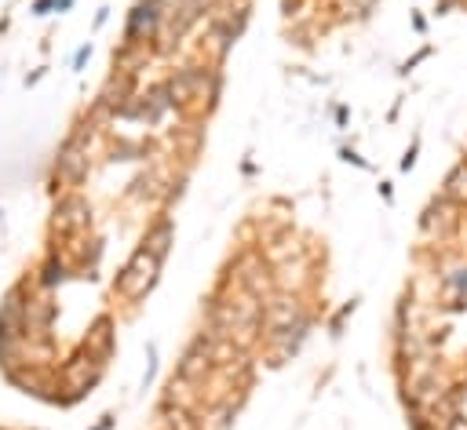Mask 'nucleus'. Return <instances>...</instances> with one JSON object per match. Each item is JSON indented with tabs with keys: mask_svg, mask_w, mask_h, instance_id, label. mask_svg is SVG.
I'll return each mask as SVG.
<instances>
[{
	"mask_svg": "<svg viewBox=\"0 0 467 430\" xmlns=\"http://www.w3.org/2000/svg\"><path fill=\"white\" fill-rule=\"evenodd\" d=\"M99 135V124L88 117V124L77 121L66 139L59 142L55 149V161H51V176L59 183V193L62 190H80L92 176V139Z\"/></svg>",
	"mask_w": 467,
	"mask_h": 430,
	"instance_id": "f257e3e1",
	"label": "nucleus"
},
{
	"mask_svg": "<svg viewBox=\"0 0 467 430\" xmlns=\"http://www.w3.org/2000/svg\"><path fill=\"white\" fill-rule=\"evenodd\" d=\"M59 317V303L51 292L33 288L26 299V339H51V325Z\"/></svg>",
	"mask_w": 467,
	"mask_h": 430,
	"instance_id": "4468645a",
	"label": "nucleus"
},
{
	"mask_svg": "<svg viewBox=\"0 0 467 430\" xmlns=\"http://www.w3.org/2000/svg\"><path fill=\"white\" fill-rule=\"evenodd\" d=\"M339 161H344V164H351V168H358V171H372V164H369L362 154H358L354 146H339Z\"/></svg>",
	"mask_w": 467,
	"mask_h": 430,
	"instance_id": "a878e982",
	"label": "nucleus"
},
{
	"mask_svg": "<svg viewBox=\"0 0 467 430\" xmlns=\"http://www.w3.org/2000/svg\"><path fill=\"white\" fill-rule=\"evenodd\" d=\"M114 426H117V412H102L99 423H95L92 430H114Z\"/></svg>",
	"mask_w": 467,
	"mask_h": 430,
	"instance_id": "473e14b6",
	"label": "nucleus"
},
{
	"mask_svg": "<svg viewBox=\"0 0 467 430\" xmlns=\"http://www.w3.org/2000/svg\"><path fill=\"white\" fill-rule=\"evenodd\" d=\"M223 336L212 332L208 325H201L194 336H190V343L183 347L179 361H176V376L194 383V386H208L212 379H216V343Z\"/></svg>",
	"mask_w": 467,
	"mask_h": 430,
	"instance_id": "423d86ee",
	"label": "nucleus"
},
{
	"mask_svg": "<svg viewBox=\"0 0 467 430\" xmlns=\"http://www.w3.org/2000/svg\"><path fill=\"white\" fill-rule=\"evenodd\" d=\"M157 55H154V48H139V44H117L114 48V70H121V73H132V77H139L146 66H150Z\"/></svg>",
	"mask_w": 467,
	"mask_h": 430,
	"instance_id": "a211bd4d",
	"label": "nucleus"
},
{
	"mask_svg": "<svg viewBox=\"0 0 467 430\" xmlns=\"http://www.w3.org/2000/svg\"><path fill=\"white\" fill-rule=\"evenodd\" d=\"M48 230H51V238L59 233V241H73V238L92 233V201L80 190H62L55 197Z\"/></svg>",
	"mask_w": 467,
	"mask_h": 430,
	"instance_id": "0eeeda50",
	"label": "nucleus"
},
{
	"mask_svg": "<svg viewBox=\"0 0 467 430\" xmlns=\"http://www.w3.org/2000/svg\"><path fill=\"white\" fill-rule=\"evenodd\" d=\"M245 401H248V391H230V394H223L216 401H208L201 412H198L201 430H233V423H238Z\"/></svg>",
	"mask_w": 467,
	"mask_h": 430,
	"instance_id": "ddd939ff",
	"label": "nucleus"
},
{
	"mask_svg": "<svg viewBox=\"0 0 467 430\" xmlns=\"http://www.w3.org/2000/svg\"><path fill=\"white\" fill-rule=\"evenodd\" d=\"M44 73H48V66H40V70H33V73L26 77V88H33V84H40V80H44Z\"/></svg>",
	"mask_w": 467,
	"mask_h": 430,
	"instance_id": "72a5a7b5",
	"label": "nucleus"
},
{
	"mask_svg": "<svg viewBox=\"0 0 467 430\" xmlns=\"http://www.w3.org/2000/svg\"><path fill=\"white\" fill-rule=\"evenodd\" d=\"M77 347L88 354V357H95L99 364H106L110 369V361H114V354H117V321H114V314H95L92 317V325H88V332L80 336V343Z\"/></svg>",
	"mask_w": 467,
	"mask_h": 430,
	"instance_id": "9d476101",
	"label": "nucleus"
},
{
	"mask_svg": "<svg viewBox=\"0 0 467 430\" xmlns=\"http://www.w3.org/2000/svg\"><path fill=\"white\" fill-rule=\"evenodd\" d=\"M223 277L230 285L245 288L248 295H256V299H267L270 292H278V285H274V263L256 245H245V248L233 252L230 263L223 266Z\"/></svg>",
	"mask_w": 467,
	"mask_h": 430,
	"instance_id": "20e7f679",
	"label": "nucleus"
},
{
	"mask_svg": "<svg viewBox=\"0 0 467 430\" xmlns=\"http://www.w3.org/2000/svg\"><path fill=\"white\" fill-rule=\"evenodd\" d=\"M157 372H161V350H157V343H146V372L139 379V391L142 394L157 383Z\"/></svg>",
	"mask_w": 467,
	"mask_h": 430,
	"instance_id": "4be33fe9",
	"label": "nucleus"
},
{
	"mask_svg": "<svg viewBox=\"0 0 467 430\" xmlns=\"http://www.w3.org/2000/svg\"><path fill=\"white\" fill-rule=\"evenodd\" d=\"M435 55V44H420L409 59H401L398 62V77H409V73H416V66H423V62H427Z\"/></svg>",
	"mask_w": 467,
	"mask_h": 430,
	"instance_id": "5701e85b",
	"label": "nucleus"
},
{
	"mask_svg": "<svg viewBox=\"0 0 467 430\" xmlns=\"http://www.w3.org/2000/svg\"><path fill=\"white\" fill-rule=\"evenodd\" d=\"M376 193L384 197V204H394V183H391V179H380V183H376Z\"/></svg>",
	"mask_w": 467,
	"mask_h": 430,
	"instance_id": "c756f323",
	"label": "nucleus"
},
{
	"mask_svg": "<svg viewBox=\"0 0 467 430\" xmlns=\"http://www.w3.org/2000/svg\"><path fill=\"white\" fill-rule=\"evenodd\" d=\"M92 51H95V48H92V40H84V44H80V48L73 51V59H70V70H73V73H80L84 66H88V59H92Z\"/></svg>",
	"mask_w": 467,
	"mask_h": 430,
	"instance_id": "bb28decb",
	"label": "nucleus"
},
{
	"mask_svg": "<svg viewBox=\"0 0 467 430\" xmlns=\"http://www.w3.org/2000/svg\"><path fill=\"white\" fill-rule=\"evenodd\" d=\"M241 171H245V176H256V161L245 157V161H241Z\"/></svg>",
	"mask_w": 467,
	"mask_h": 430,
	"instance_id": "c9c22d12",
	"label": "nucleus"
},
{
	"mask_svg": "<svg viewBox=\"0 0 467 430\" xmlns=\"http://www.w3.org/2000/svg\"><path fill=\"white\" fill-rule=\"evenodd\" d=\"M460 241H463V248H467V219H463V233H460Z\"/></svg>",
	"mask_w": 467,
	"mask_h": 430,
	"instance_id": "e433bc0d",
	"label": "nucleus"
},
{
	"mask_svg": "<svg viewBox=\"0 0 467 430\" xmlns=\"http://www.w3.org/2000/svg\"><path fill=\"white\" fill-rule=\"evenodd\" d=\"M146 154H150V146H146L142 139H114L110 149H106V161L110 164H128V161H142Z\"/></svg>",
	"mask_w": 467,
	"mask_h": 430,
	"instance_id": "aec40b11",
	"label": "nucleus"
},
{
	"mask_svg": "<svg viewBox=\"0 0 467 430\" xmlns=\"http://www.w3.org/2000/svg\"><path fill=\"white\" fill-rule=\"evenodd\" d=\"M358 303H362L358 295H354V299H347V303H344V307H339V310H336V314L325 321V328H329V336H332V339H339V336H344V325H347V321L354 317Z\"/></svg>",
	"mask_w": 467,
	"mask_h": 430,
	"instance_id": "412c9836",
	"label": "nucleus"
},
{
	"mask_svg": "<svg viewBox=\"0 0 467 430\" xmlns=\"http://www.w3.org/2000/svg\"><path fill=\"white\" fill-rule=\"evenodd\" d=\"M106 376V364H99L95 357H88L80 347L70 350L66 357H59L55 364V379H59V405L73 408L77 401L92 398L99 391V383Z\"/></svg>",
	"mask_w": 467,
	"mask_h": 430,
	"instance_id": "f03ea898",
	"label": "nucleus"
},
{
	"mask_svg": "<svg viewBox=\"0 0 467 430\" xmlns=\"http://www.w3.org/2000/svg\"><path fill=\"white\" fill-rule=\"evenodd\" d=\"M409 26H413L416 37H427V15H423V11H409Z\"/></svg>",
	"mask_w": 467,
	"mask_h": 430,
	"instance_id": "cd10ccee",
	"label": "nucleus"
},
{
	"mask_svg": "<svg viewBox=\"0 0 467 430\" xmlns=\"http://www.w3.org/2000/svg\"><path fill=\"white\" fill-rule=\"evenodd\" d=\"M106 23H110V8H106V4H102V8L95 11V18H92V33H99V30H102Z\"/></svg>",
	"mask_w": 467,
	"mask_h": 430,
	"instance_id": "2f4dec72",
	"label": "nucleus"
},
{
	"mask_svg": "<svg viewBox=\"0 0 467 430\" xmlns=\"http://www.w3.org/2000/svg\"><path fill=\"white\" fill-rule=\"evenodd\" d=\"M420 149H423V135L416 132V135L409 139V146H406V154L398 157V171H406V176H409V171L416 168V161H420Z\"/></svg>",
	"mask_w": 467,
	"mask_h": 430,
	"instance_id": "b1692460",
	"label": "nucleus"
},
{
	"mask_svg": "<svg viewBox=\"0 0 467 430\" xmlns=\"http://www.w3.org/2000/svg\"><path fill=\"white\" fill-rule=\"evenodd\" d=\"M30 15H37V18L55 15V0H33V4H30Z\"/></svg>",
	"mask_w": 467,
	"mask_h": 430,
	"instance_id": "c85d7f7f",
	"label": "nucleus"
},
{
	"mask_svg": "<svg viewBox=\"0 0 467 430\" xmlns=\"http://www.w3.org/2000/svg\"><path fill=\"white\" fill-rule=\"evenodd\" d=\"M154 430H201V423H198L194 412H186V408L157 401V408H154Z\"/></svg>",
	"mask_w": 467,
	"mask_h": 430,
	"instance_id": "6ab92c4d",
	"label": "nucleus"
},
{
	"mask_svg": "<svg viewBox=\"0 0 467 430\" xmlns=\"http://www.w3.org/2000/svg\"><path fill=\"white\" fill-rule=\"evenodd\" d=\"M161 270H164V263L154 259V255L146 252V248L135 245L132 255H128V263H124V266L117 270V277H114V295L121 299V303H128V307H139L142 299L157 288Z\"/></svg>",
	"mask_w": 467,
	"mask_h": 430,
	"instance_id": "7ed1b4c3",
	"label": "nucleus"
},
{
	"mask_svg": "<svg viewBox=\"0 0 467 430\" xmlns=\"http://www.w3.org/2000/svg\"><path fill=\"white\" fill-rule=\"evenodd\" d=\"M139 248H146L154 259L168 263V255H172V248H176V219L168 215V208H161L154 219L146 223L142 238H139Z\"/></svg>",
	"mask_w": 467,
	"mask_h": 430,
	"instance_id": "2eb2a0df",
	"label": "nucleus"
},
{
	"mask_svg": "<svg viewBox=\"0 0 467 430\" xmlns=\"http://www.w3.org/2000/svg\"><path fill=\"white\" fill-rule=\"evenodd\" d=\"M77 0H55V15H70Z\"/></svg>",
	"mask_w": 467,
	"mask_h": 430,
	"instance_id": "f704fd0d",
	"label": "nucleus"
},
{
	"mask_svg": "<svg viewBox=\"0 0 467 430\" xmlns=\"http://www.w3.org/2000/svg\"><path fill=\"white\" fill-rule=\"evenodd\" d=\"M161 405H176V408H186V412H201L205 408V391L201 386H194V383H186V379H179L176 372L164 379V386H161V398H157Z\"/></svg>",
	"mask_w": 467,
	"mask_h": 430,
	"instance_id": "dca6fc26",
	"label": "nucleus"
},
{
	"mask_svg": "<svg viewBox=\"0 0 467 430\" xmlns=\"http://www.w3.org/2000/svg\"><path fill=\"white\" fill-rule=\"evenodd\" d=\"M438 197H442V201H449L453 208H460V211L467 215V154L456 157V164L442 176V183H438Z\"/></svg>",
	"mask_w": 467,
	"mask_h": 430,
	"instance_id": "f3484780",
	"label": "nucleus"
},
{
	"mask_svg": "<svg viewBox=\"0 0 467 430\" xmlns=\"http://www.w3.org/2000/svg\"><path fill=\"white\" fill-rule=\"evenodd\" d=\"M317 314L310 307V295H300V292H270L263 299V332H281V328H292L300 325L303 317Z\"/></svg>",
	"mask_w": 467,
	"mask_h": 430,
	"instance_id": "6e6552de",
	"label": "nucleus"
},
{
	"mask_svg": "<svg viewBox=\"0 0 467 430\" xmlns=\"http://www.w3.org/2000/svg\"><path fill=\"white\" fill-rule=\"evenodd\" d=\"M161 18H164V0H135L128 8V15H124L121 44L154 48V40L161 33Z\"/></svg>",
	"mask_w": 467,
	"mask_h": 430,
	"instance_id": "1a4fd4ad",
	"label": "nucleus"
},
{
	"mask_svg": "<svg viewBox=\"0 0 467 430\" xmlns=\"http://www.w3.org/2000/svg\"><path fill=\"white\" fill-rule=\"evenodd\" d=\"M73 274H77V266H73V259H70V252L62 248V245H59V248L51 245V248L44 252V259H40L37 270H33V285H37L40 292H51V295H55Z\"/></svg>",
	"mask_w": 467,
	"mask_h": 430,
	"instance_id": "9b49d317",
	"label": "nucleus"
},
{
	"mask_svg": "<svg viewBox=\"0 0 467 430\" xmlns=\"http://www.w3.org/2000/svg\"><path fill=\"white\" fill-rule=\"evenodd\" d=\"M332 121H336V128H347V121H351V106H332Z\"/></svg>",
	"mask_w": 467,
	"mask_h": 430,
	"instance_id": "7c9ffc66",
	"label": "nucleus"
},
{
	"mask_svg": "<svg viewBox=\"0 0 467 430\" xmlns=\"http://www.w3.org/2000/svg\"><path fill=\"white\" fill-rule=\"evenodd\" d=\"M307 11H310V0H281V15H285V23L307 18Z\"/></svg>",
	"mask_w": 467,
	"mask_h": 430,
	"instance_id": "393cba45",
	"label": "nucleus"
},
{
	"mask_svg": "<svg viewBox=\"0 0 467 430\" xmlns=\"http://www.w3.org/2000/svg\"><path fill=\"white\" fill-rule=\"evenodd\" d=\"M463 219L467 215L460 208H453L449 201H442L438 193L423 204L420 211V241L427 248H453L460 245V233H463Z\"/></svg>",
	"mask_w": 467,
	"mask_h": 430,
	"instance_id": "39448f33",
	"label": "nucleus"
},
{
	"mask_svg": "<svg viewBox=\"0 0 467 430\" xmlns=\"http://www.w3.org/2000/svg\"><path fill=\"white\" fill-rule=\"evenodd\" d=\"M314 281H317V274H314V255L310 252H300V255H292V259L274 266V285H278L281 292L310 295Z\"/></svg>",
	"mask_w": 467,
	"mask_h": 430,
	"instance_id": "f8f14e48",
	"label": "nucleus"
}]
</instances>
